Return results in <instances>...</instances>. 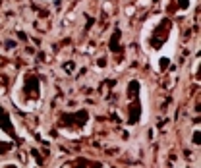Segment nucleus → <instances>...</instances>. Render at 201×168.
Here are the masks:
<instances>
[{
    "label": "nucleus",
    "instance_id": "2",
    "mask_svg": "<svg viewBox=\"0 0 201 168\" xmlns=\"http://www.w3.org/2000/svg\"><path fill=\"white\" fill-rule=\"evenodd\" d=\"M118 37H120V31H116L114 37H112V43H110V48H112V50H118Z\"/></svg>",
    "mask_w": 201,
    "mask_h": 168
},
{
    "label": "nucleus",
    "instance_id": "1",
    "mask_svg": "<svg viewBox=\"0 0 201 168\" xmlns=\"http://www.w3.org/2000/svg\"><path fill=\"white\" fill-rule=\"evenodd\" d=\"M87 120V112L85 110H81V112H77V114H64L62 116V124L64 126H70V124H83V122Z\"/></svg>",
    "mask_w": 201,
    "mask_h": 168
}]
</instances>
